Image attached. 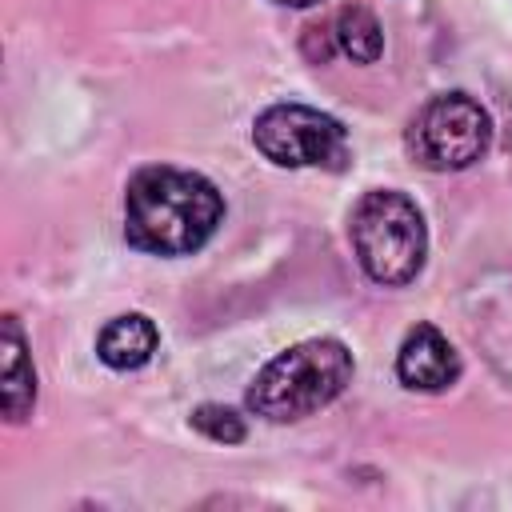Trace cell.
<instances>
[{
    "label": "cell",
    "mask_w": 512,
    "mask_h": 512,
    "mask_svg": "<svg viewBox=\"0 0 512 512\" xmlns=\"http://www.w3.org/2000/svg\"><path fill=\"white\" fill-rule=\"evenodd\" d=\"M192 428H196L200 436L216 440V444H240V440L248 436L244 416H240L236 408H228V404H200V408L192 412Z\"/></svg>",
    "instance_id": "obj_10"
},
{
    "label": "cell",
    "mask_w": 512,
    "mask_h": 512,
    "mask_svg": "<svg viewBox=\"0 0 512 512\" xmlns=\"http://www.w3.org/2000/svg\"><path fill=\"white\" fill-rule=\"evenodd\" d=\"M252 144L276 168H332L348 164V132L336 116L308 104H272L252 120Z\"/></svg>",
    "instance_id": "obj_5"
},
{
    "label": "cell",
    "mask_w": 512,
    "mask_h": 512,
    "mask_svg": "<svg viewBox=\"0 0 512 512\" xmlns=\"http://www.w3.org/2000/svg\"><path fill=\"white\" fill-rule=\"evenodd\" d=\"M488 144H492V116L468 92L432 96L408 128L412 156L432 172H464L488 152Z\"/></svg>",
    "instance_id": "obj_4"
},
{
    "label": "cell",
    "mask_w": 512,
    "mask_h": 512,
    "mask_svg": "<svg viewBox=\"0 0 512 512\" xmlns=\"http://www.w3.org/2000/svg\"><path fill=\"white\" fill-rule=\"evenodd\" d=\"M348 236L368 280L384 288H404L420 276L428 256L424 212L412 196L396 188H372L356 200L348 216Z\"/></svg>",
    "instance_id": "obj_3"
},
{
    "label": "cell",
    "mask_w": 512,
    "mask_h": 512,
    "mask_svg": "<svg viewBox=\"0 0 512 512\" xmlns=\"http://www.w3.org/2000/svg\"><path fill=\"white\" fill-rule=\"evenodd\" d=\"M332 44L340 56H348L352 64H376L380 52H384V28L376 20L372 8L364 4H344L336 16H332Z\"/></svg>",
    "instance_id": "obj_9"
},
{
    "label": "cell",
    "mask_w": 512,
    "mask_h": 512,
    "mask_svg": "<svg viewBox=\"0 0 512 512\" xmlns=\"http://www.w3.org/2000/svg\"><path fill=\"white\" fill-rule=\"evenodd\" d=\"M220 220L224 196L200 172L148 164L124 188V240L148 256H192Z\"/></svg>",
    "instance_id": "obj_1"
},
{
    "label": "cell",
    "mask_w": 512,
    "mask_h": 512,
    "mask_svg": "<svg viewBox=\"0 0 512 512\" xmlns=\"http://www.w3.org/2000/svg\"><path fill=\"white\" fill-rule=\"evenodd\" d=\"M396 376L404 388L412 392H444L456 384L460 376V356L448 344V336L432 324H416L408 328V336L400 340L396 352Z\"/></svg>",
    "instance_id": "obj_6"
},
{
    "label": "cell",
    "mask_w": 512,
    "mask_h": 512,
    "mask_svg": "<svg viewBox=\"0 0 512 512\" xmlns=\"http://www.w3.org/2000/svg\"><path fill=\"white\" fill-rule=\"evenodd\" d=\"M356 360L336 336H312L272 356L248 384V408L272 424L304 420L328 408L352 384Z\"/></svg>",
    "instance_id": "obj_2"
},
{
    "label": "cell",
    "mask_w": 512,
    "mask_h": 512,
    "mask_svg": "<svg viewBox=\"0 0 512 512\" xmlns=\"http://www.w3.org/2000/svg\"><path fill=\"white\" fill-rule=\"evenodd\" d=\"M160 348V328L144 316V312H124V316H112L100 336H96V356L116 368V372H132V368H144Z\"/></svg>",
    "instance_id": "obj_8"
},
{
    "label": "cell",
    "mask_w": 512,
    "mask_h": 512,
    "mask_svg": "<svg viewBox=\"0 0 512 512\" xmlns=\"http://www.w3.org/2000/svg\"><path fill=\"white\" fill-rule=\"evenodd\" d=\"M276 4H288V8H312V4H320V0H276Z\"/></svg>",
    "instance_id": "obj_11"
},
{
    "label": "cell",
    "mask_w": 512,
    "mask_h": 512,
    "mask_svg": "<svg viewBox=\"0 0 512 512\" xmlns=\"http://www.w3.org/2000/svg\"><path fill=\"white\" fill-rule=\"evenodd\" d=\"M0 408L12 424L28 420L36 408V368L28 356L24 328L12 312L0 320Z\"/></svg>",
    "instance_id": "obj_7"
}]
</instances>
